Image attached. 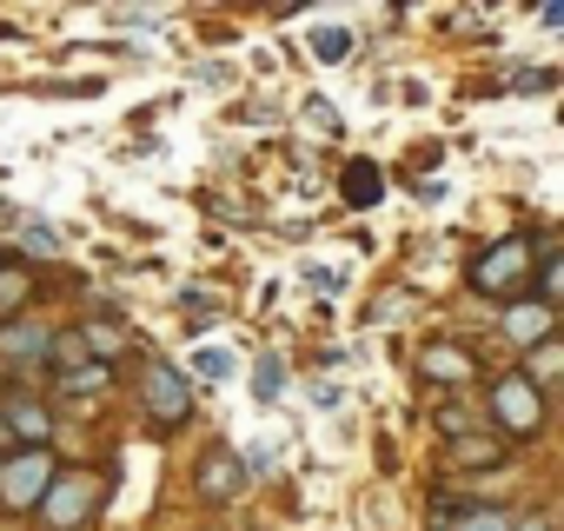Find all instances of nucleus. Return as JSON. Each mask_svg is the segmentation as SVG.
Returning <instances> with one entry per match:
<instances>
[{"mask_svg": "<svg viewBox=\"0 0 564 531\" xmlns=\"http://www.w3.org/2000/svg\"><path fill=\"white\" fill-rule=\"evenodd\" d=\"M94 505H100V491L87 478H54V491L41 498V518H47V531H74L80 518H94Z\"/></svg>", "mask_w": 564, "mask_h": 531, "instance_id": "obj_4", "label": "nucleus"}, {"mask_svg": "<svg viewBox=\"0 0 564 531\" xmlns=\"http://www.w3.org/2000/svg\"><path fill=\"white\" fill-rule=\"evenodd\" d=\"M491 419H498L505 432H538V425H544V399H538V386H531L524 372H505V379L491 386Z\"/></svg>", "mask_w": 564, "mask_h": 531, "instance_id": "obj_3", "label": "nucleus"}, {"mask_svg": "<svg viewBox=\"0 0 564 531\" xmlns=\"http://www.w3.org/2000/svg\"><path fill=\"white\" fill-rule=\"evenodd\" d=\"M352 47H359V41H352L346 28H319V34H313V61H326V67L352 61Z\"/></svg>", "mask_w": 564, "mask_h": 531, "instance_id": "obj_11", "label": "nucleus"}, {"mask_svg": "<svg viewBox=\"0 0 564 531\" xmlns=\"http://www.w3.org/2000/svg\"><path fill=\"white\" fill-rule=\"evenodd\" d=\"M21 293H28V280H21L14 266H8V273H0V313H8V306H21Z\"/></svg>", "mask_w": 564, "mask_h": 531, "instance_id": "obj_18", "label": "nucleus"}, {"mask_svg": "<svg viewBox=\"0 0 564 531\" xmlns=\"http://www.w3.org/2000/svg\"><path fill=\"white\" fill-rule=\"evenodd\" d=\"M452 465H498V445H471V438H458V445H452Z\"/></svg>", "mask_w": 564, "mask_h": 531, "instance_id": "obj_16", "label": "nucleus"}, {"mask_svg": "<svg viewBox=\"0 0 564 531\" xmlns=\"http://www.w3.org/2000/svg\"><path fill=\"white\" fill-rule=\"evenodd\" d=\"M252 392H259V399H279V392H286V366H279V359H259V366H252Z\"/></svg>", "mask_w": 564, "mask_h": 531, "instance_id": "obj_13", "label": "nucleus"}, {"mask_svg": "<svg viewBox=\"0 0 564 531\" xmlns=\"http://www.w3.org/2000/svg\"><path fill=\"white\" fill-rule=\"evenodd\" d=\"M180 306H186V326H206V319H213V306H219V300H213V293H186V300H180Z\"/></svg>", "mask_w": 564, "mask_h": 531, "instance_id": "obj_17", "label": "nucleus"}, {"mask_svg": "<svg viewBox=\"0 0 564 531\" xmlns=\"http://www.w3.org/2000/svg\"><path fill=\"white\" fill-rule=\"evenodd\" d=\"M544 326H551V306H538V300H531V306H518V313L505 319V333H511L518 346H531V339H544Z\"/></svg>", "mask_w": 564, "mask_h": 531, "instance_id": "obj_10", "label": "nucleus"}, {"mask_svg": "<svg viewBox=\"0 0 564 531\" xmlns=\"http://www.w3.org/2000/svg\"><path fill=\"white\" fill-rule=\"evenodd\" d=\"M511 531H551V518H524V524H511Z\"/></svg>", "mask_w": 564, "mask_h": 531, "instance_id": "obj_20", "label": "nucleus"}, {"mask_svg": "<svg viewBox=\"0 0 564 531\" xmlns=\"http://www.w3.org/2000/svg\"><path fill=\"white\" fill-rule=\"evenodd\" d=\"M0 419H8V432H14V438H34V445H41V438H47V425H54V419H47V405H34V399H8V412H0Z\"/></svg>", "mask_w": 564, "mask_h": 531, "instance_id": "obj_8", "label": "nucleus"}, {"mask_svg": "<svg viewBox=\"0 0 564 531\" xmlns=\"http://www.w3.org/2000/svg\"><path fill=\"white\" fill-rule=\"evenodd\" d=\"M8 445H14V432H8V419H0V452H8Z\"/></svg>", "mask_w": 564, "mask_h": 531, "instance_id": "obj_21", "label": "nucleus"}, {"mask_svg": "<svg viewBox=\"0 0 564 531\" xmlns=\"http://www.w3.org/2000/svg\"><path fill=\"white\" fill-rule=\"evenodd\" d=\"M239 491H246V465H239V452L213 445V452H206V465H199V498L226 505V498H239Z\"/></svg>", "mask_w": 564, "mask_h": 531, "instance_id": "obj_6", "label": "nucleus"}, {"mask_svg": "<svg viewBox=\"0 0 564 531\" xmlns=\"http://www.w3.org/2000/svg\"><path fill=\"white\" fill-rule=\"evenodd\" d=\"M0 346H8V353H21V359H47V333L41 326H8V333H0Z\"/></svg>", "mask_w": 564, "mask_h": 531, "instance_id": "obj_12", "label": "nucleus"}, {"mask_svg": "<svg viewBox=\"0 0 564 531\" xmlns=\"http://www.w3.org/2000/svg\"><path fill=\"white\" fill-rule=\"evenodd\" d=\"M140 386H147V405H153V419H160V425H180V419L193 412V386H186L173 366H147V372H140Z\"/></svg>", "mask_w": 564, "mask_h": 531, "instance_id": "obj_5", "label": "nucleus"}, {"mask_svg": "<svg viewBox=\"0 0 564 531\" xmlns=\"http://www.w3.org/2000/svg\"><path fill=\"white\" fill-rule=\"evenodd\" d=\"M54 478H61L54 452L47 445H21L8 465H0V505H8V511H41V498L54 491Z\"/></svg>", "mask_w": 564, "mask_h": 531, "instance_id": "obj_1", "label": "nucleus"}, {"mask_svg": "<svg viewBox=\"0 0 564 531\" xmlns=\"http://www.w3.org/2000/svg\"><path fill=\"white\" fill-rule=\"evenodd\" d=\"M544 372H557V346H538V353H531V372H524V379H544Z\"/></svg>", "mask_w": 564, "mask_h": 531, "instance_id": "obj_19", "label": "nucleus"}, {"mask_svg": "<svg viewBox=\"0 0 564 531\" xmlns=\"http://www.w3.org/2000/svg\"><path fill=\"white\" fill-rule=\"evenodd\" d=\"M339 186H346V199H352V206H359V213H366V206H379V193H386V173H379V166H372V160H352V166H346V180H339Z\"/></svg>", "mask_w": 564, "mask_h": 531, "instance_id": "obj_7", "label": "nucleus"}, {"mask_svg": "<svg viewBox=\"0 0 564 531\" xmlns=\"http://www.w3.org/2000/svg\"><path fill=\"white\" fill-rule=\"evenodd\" d=\"M193 372H199V379H226V372H232V353H226V346H206V353H193Z\"/></svg>", "mask_w": 564, "mask_h": 531, "instance_id": "obj_15", "label": "nucleus"}, {"mask_svg": "<svg viewBox=\"0 0 564 531\" xmlns=\"http://www.w3.org/2000/svg\"><path fill=\"white\" fill-rule=\"evenodd\" d=\"M458 531H511V511H491V505L458 511Z\"/></svg>", "mask_w": 564, "mask_h": 531, "instance_id": "obj_14", "label": "nucleus"}, {"mask_svg": "<svg viewBox=\"0 0 564 531\" xmlns=\"http://www.w3.org/2000/svg\"><path fill=\"white\" fill-rule=\"evenodd\" d=\"M419 366H425V379H465L471 372V353L465 346H432Z\"/></svg>", "mask_w": 564, "mask_h": 531, "instance_id": "obj_9", "label": "nucleus"}, {"mask_svg": "<svg viewBox=\"0 0 564 531\" xmlns=\"http://www.w3.org/2000/svg\"><path fill=\"white\" fill-rule=\"evenodd\" d=\"M524 273H531V239L511 232V239H498V246L471 266V286H478V293H511Z\"/></svg>", "mask_w": 564, "mask_h": 531, "instance_id": "obj_2", "label": "nucleus"}]
</instances>
